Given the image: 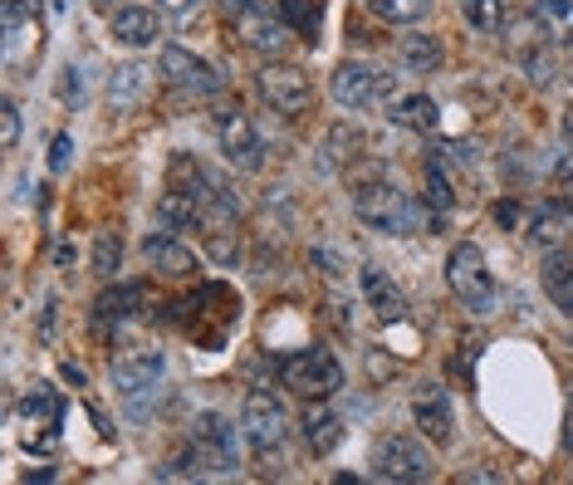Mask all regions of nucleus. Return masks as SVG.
<instances>
[{
    "mask_svg": "<svg viewBox=\"0 0 573 485\" xmlns=\"http://www.w3.org/2000/svg\"><path fill=\"white\" fill-rule=\"evenodd\" d=\"M353 211L363 226H373L382 235H412L416 216H422V211L408 201V192H398L392 182H363L353 192Z\"/></svg>",
    "mask_w": 573,
    "mask_h": 485,
    "instance_id": "1",
    "label": "nucleus"
},
{
    "mask_svg": "<svg viewBox=\"0 0 573 485\" xmlns=\"http://www.w3.org/2000/svg\"><path fill=\"white\" fill-rule=\"evenodd\" d=\"M446 285L471 314H491L495 310V275H491V265H485L481 245L461 241L456 251L446 255Z\"/></svg>",
    "mask_w": 573,
    "mask_h": 485,
    "instance_id": "2",
    "label": "nucleus"
},
{
    "mask_svg": "<svg viewBox=\"0 0 573 485\" xmlns=\"http://www.w3.org/2000/svg\"><path fill=\"white\" fill-rule=\"evenodd\" d=\"M280 383L290 387V393H300L304 402H314V397L339 393L343 368H339V358H333L329 348H304V353H294V358L280 363Z\"/></svg>",
    "mask_w": 573,
    "mask_h": 485,
    "instance_id": "3",
    "label": "nucleus"
},
{
    "mask_svg": "<svg viewBox=\"0 0 573 485\" xmlns=\"http://www.w3.org/2000/svg\"><path fill=\"white\" fill-rule=\"evenodd\" d=\"M373 476L402 481V485L432 481V456H426V446L412 442V436H382L373 446Z\"/></svg>",
    "mask_w": 573,
    "mask_h": 485,
    "instance_id": "4",
    "label": "nucleus"
},
{
    "mask_svg": "<svg viewBox=\"0 0 573 485\" xmlns=\"http://www.w3.org/2000/svg\"><path fill=\"white\" fill-rule=\"evenodd\" d=\"M241 427H245V436H250V446H255V452H280L284 427H290L284 397H280V393H270V387H255V393L245 397Z\"/></svg>",
    "mask_w": 573,
    "mask_h": 485,
    "instance_id": "5",
    "label": "nucleus"
},
{
    "mask_svg": "<svg viewBox=\"0 0 573 485\" xmlns=\"http://www.w3.org/2000/svg\"><path fill=\"white\" fill-rule=\"evenodd\" d=\"M191 452H197V466L201 471H235V432L231 422L221 417V412H201L197 422H191Z\"/></svg>",
    "mask_w": 573,
    "mask_h": 485,
    "instance_id": "6",
    "label": "nucleus"
},
{
    "mask_svg": "<svg viewBox=\"0 0 573 485\" xmlns=\"http://www.w3.org/2000/svg\"><path fill=\"white\" fill-rule=\"evenodd\" d=\"M255 84H260V93H265L270 109L284 113V118H300L309 103H314V84H309V74L294 69V64H265Z\"/></svg>",
    "mask_w": 573,
    "mask_h": 485,
    "instance_id": "7",
    "label": "nucleus"
},
{
    "mask_svg": "<svg viewBox=\"0 0 573 485\" xmlns=\"http://www.w3.org/2000/svg\"><path fill=\"white\" fill-rule=\"evenodd\" d=\"M217 138H221V152L231 168L241 172H255L260 162H265V143H260L255 123H250V113L241 109H221L217 113Z\"/></svg>",
    "mask_w": 573,
    "mask_h": 485,
    "instance_id": "8",
    "label": "nucleus"
},
{
    "mask_svg": "<svg viewBox=\"0 0 573 485\" xmlns=\"http://www.w3.org/2000/svg\"><path fill=\"white\" fill-rule=\"evenodd\" d=\"M158 74H162L172 89H182V93H217V89H221L217 69H211L207 59H197L191 50H182V44H167Z\"/></svg>",
    "mask_w": 573,
    "mask_h": 485,
    "instance_id": "9",
    "label": "nucleus"
},
{
    "mask_svg": "<svg viewBox=\"0 0 573 485\" xmlns=\"http://www.w3.org/2000/svg\"><path fill=\"white\" fill-rule=\"evenodd\" d=\"M235 34H241L245 50L255 54H280L284 44H290V20L284 16H270L265 6H250L235 16Z\"/></svg>",
    "mask_w": 573,
    "mask_h": 485,
    "instance_id": "10",
    "label": "nucleus"
},
{
    "mask_svg": "<svg viewBox=\"0 0 573 485\" xmlns=\"http://www.w3.org/2000/svg\"><path fill=\"white\" fill-rule=\"evenodd\" d=\"M412 417H416V427L432 436L436 446H446L451 432H456V412H451V397H446V387H441V383H422V387H416Z\"/></svg>",
    "mask_w": 573,
    "mask_h": 485,
    "instance_id": "11",
    "label": "nucleus"
},
{
    "mask_svg": "<svg viewBox=\"0 0 573 485\" xmlns=\"http://www.w3.org/2000/svg\"><path fill=\"white\" fill-rule=\"evenodd\" d=\"M162 377V348H123L113 358V387L118 393H142V387H152Z\"/></svg>",
    "mask_w": 573,
    "mask_h": 485,
    "instance_id": "12",
    "label": "nucleus"
},
{
    "mask_svg": "<svg viewBox=\"0 0 573 485\" xmlns=\"http://www.w3.org/2000/svg\"><path fill=\"white\" fill-rule=\"evenodd\" d=\"M329 93L339 109H368V103H378V74L368 64H358V59H349V64L333 69Z\"/></svg>",
    "mask_w": 573,
    "mask_h": 485,
    "instance_id": "13",
    "label": "nucleus"
},
{
    "mask_svg": "<svg viewBox=\"0 0 573 485\" xmlns=\"http://www.w3.org/2000/svg\"><path fill=\"white\" fill-rule=\"evenodd\" d=\"M300 436H304V452H309V456H329L333 446L343 442L339 412H333L324 397H314V402L304 407V417H300Z\"/></svg>",
    "mask_w": 573,
    "mask_h": 485,
    "instance_id": "14",
    "label": "nucleus"
},
{
    "mask_svg": "<svg viewBox=\"0 0 573 485\" xmlns=\"http://www.w3.org/2000/svg\"><path fill=\"white\" fill-rule=\"evenodd\" d=\"M152 93V69L148 64H118L109 74V109L113 113H133L148 103Z\"/></svg>",
    "mask_w": 573,
    "mask_h": 485,
    "instance_id": "15",
    "label": "nucleus"
},
{
    "mask_svg": "<svg viewBox=\"0 0 573 485\" xmlns=\"http://www.w3.org/2000/svg\"><path fill=\"white\" fill-rule=\"evenodd\" d=\"M142 251H148V265L158 270V275L167 280H187V275H197V255H191V245H182L177 235H148L142 241Z\"/></svg>",
    "mask_w": 573,
    "mask_h": 485,
    "instance_id": "16",
    "label": "nucleus"
},
{
    "mask_svg": "<svg viewBox=\"0 0 573 485\" xmlns=\"http://www.w3.org/2000/svg\"><path fill=\"white\" fill-rule=\"evenodd\" d=\"M363 294H368V304H373V314L382 319V324H402V319H408V300H402V290L392 285L378 265L363 270Z\"/></svg>",
    "mask_w": 573,
    "mask_h": 485,
    "instance_id": "17",
    "label": "nucleus"
},
{
    "mask_svg": "<svg viewBox=\"0 0 573 485\" xmlns=\"http://www.w3.org/2000/svg\"><path fill=\"white\" fill-rule=\"evenodd\" d=\"M530 235L540 245H564V241H573V196H559V201H549V206L534 211Z\"/></svg>",
    "mask_w": 573,
    "mask_h": 485,
    "instance_id": "18",
    "label": "nucleus"
},
{
    "mask_svg": "<svg viewBox=\"0 0 573 485\" xmlns=\"http://www.w3.org/2000/svg\"><path fill=\"white\" fill-rule=\"evenodd\" d=\"M201 201L197 192H187V186H167V192L158 196V226L162 231H182V226H191V221L201 216Z\"/></svg>",
    "mask_w": 573,
    "mask_h": 485,
    "instance_id": "19",
    "label": "nucleus"
},
{
    "mask_svg": "<svg viewBox=\"0 0 573 485\" xmlns=\"http://www.w3.org/2000/svg\"><path fill=\"white\" fill-rule=\"evenodd\" d=\"M544 294L559 314H573V251L544 255Z\"/></svg>",
    "mask_w": 573,
    "mask_h": 485,
    "instance_id": "20",
    "label": "nucleus"
},
{
    "mask_svg": "<svg viewBox=\"0 0 573 485\" xmlns=\"http://www.w3.org/2000/svg\"><path fill=\"white\" fill-rule=\"evenodd\" d=\"M113 40H123L128 50H142V44L158 40V16L148 6H128L113 16Z\"/></svg>",
    "mask_w": 573,
    "mask_h": 485,
    "instance_id": "21",
    "label": "nucleus"
},
{
    "mask_svg": "<svg viewBox=\"0 0 573 485\" xmlns=\"http://www.w3.org/2000/svg\"><path fill=\"white\" fill-rule=\"evenodd\" d=\"M20 417H26V427H59V417H64V402L50 383H34L26 397H20Z\"/></svg>",
    "mask_w": 573,
    "mask_h": 485,
    "instance_id": "22",
    "label": "nucleus"
},
{
    "mask_svg": "<svg viewBox=\"0 0 573 485\" xmlns=\"http://www.w3.org/2000/svg\"><path fill=\"white\" fill-rule=\"evenodd\" d=\"M358 152H363V133L349 128V123H333L329 138H324V158H319V162H324L329 172H339V168H349Z\"/></svg>",
    "mask_w": 573,
    "mask_h": 485,
    "instance_id": "23",
    "label": "nucleus"
},
{
    "mask_svg": "<svg viewBox=\"0 0 573 485\" xmlns=\"http://www.w3.org/2000/svg\"><path fill=\"white\" fill-rule=\"evenodd\" d=\"M441 59H446V50H441L436 34H408V40H402V64H408L412 74H436Z\"/></svg>",
    "mask_w": 573,
    "mask_h": 485,
    "instance_id": "24",
    "label": "nucleus"
},
{
    "mask_svg": "<svg viewBox=\"0 0 573 485\" xmlns=\"http://www.w3.org/2000/svg\"><path fill=\"white\" fill-rule=\"evenodd\" d=\"M142 300H148V290H142V285H113V290H103V294H99L93 314H99V324H109V319L118 324V319H128Z\"/></svg>",
    "mask_w": 573,
    "mask_h": 485,
    "instance_id": "25",
    "label": "nucleus"
},
{
    "mask_svg": "<svg viewBox=\"0 0 573 485\" xmlns=\"http://www.w3.org/2000/svg\"><path fill=\"white\" fill-rule=\"evenodd\" d=\"M392 118H398L402 128H412V133H432L441 123V109H436V99H426V93H412V99H398Z\"/></svg>",
    "mask_w": 573,
    "mask_h": 485,
    "instance_id": "26",
    "label": "nucleus"
},
{
    "mask_svg": "<svg viewBox=\"0 0 573 485\" xmlns=\"http://www.w3.org/2000/svg\"><path fill=\"white\" fill-rule=\"evenodd\" d=\"M274 10H280V16L290 20V30H300L304 40H314L319 26H324V0H274Z\"/></svg>",
    "mask_w": 573,
    "mask_h": 485,
    "instance_id": "27",
    "label": "nucleus"
},
{
    "mask_svg": "<svg viewBox=\"0 0 573 485\" xmlns=\"http://www.w3.org/2000/svg\"><path fill=\"white\" fill-rule=\"evenodd\" d=\"M118 265H123V241H118V231H99V241H93V275L113 280Z\"/></svg>",
    "mask_w": 573,
    "mask_h": 485,
    "instance_id": "28",
    "label": "nucleus"
},
{
    "mask_svg": "<svg viewBox=\"0 0 573 485\" xmlns=\"http://www.w3.org/2000/svg\"><path fill=\"white\" fill-rule=\"evenodd\" d=\"M368 6H373L382 20H392V26H416V20L432 10V0H368Z\"/></svg>",
    "mask_w": 573,
    "mask_h": 485,
    "instance_id": "29",
    "label": "nucleus"
},
{
    "mask_svg": "<svg viewBox=\"0 0 573 485\" xmlns=\"http://www.w3.org/2000/svg\"><path fill=\"white\" fill-rule=\"evenodd\" d=\"M426 201H432L436 211L456 206V192H451V176H446V168H441V158L426 162Z\"/></svg>",
    "mask_w": 573,
    "mask_h": 485,
    "instance_id": "30",
    "label": "nucleus"
},
{
    "mask_svg": "<svg viewBox=\"0 0 573 485\" xmlns=\"http://www.w3.org/2000/svg\"><path fill=\"white\" fill-rule=\"evenodd\" d=\"M465 20L481 34H495L505 26V6H500V0H465Z\"/></svg>",
    "mask_w": 573,
    "mask_h": 485,
    "instance_id": "31",
    "label": "nucleus"
},
{
    "mask_svg": "<svg viewBox=\"0 0 573 485\" xmlns=\"http://www.w3.org/2000/svg\"><path fill=\"white\" fill-rule=\"evenodd\" d=\"M207 251L217 265H235V255H241V245H235V235H225V231H207Z\"/></svg>",
    "mask_w": 573,
    "mask_h": 485,
    "instance_id": "32",
    "label": "nucleus"
},
{
    "mask_svg": "<svg viewBox=\"0 0 573 485\" xmlns=\"http://www.w3.org/2000/svg\"><path fill=\"white\" fill-rule=\"evenodd\" d=\"M20 143V109H16V99H6L0 103V148H16Z\"/></svg>",
    "mask_w": 573,
    "mask_h": 485,
    "instance_id": "33",
    "label": "nucleus"
},
{
    "mask_svg": "<svg viewBox=\"0 0 573 485\" xmlns=\"http://www.w3.org/2000/svg\"><path fill=\"white\" fill-rule=\"evenodd\" d=\"M69 162H74V138L59 133L50 143V172H69Z\"/></svg>",
    "mask_w": 573,
    "mask_h": 485,
    "instance_id": "34",
    "label": "nucleus"
},
{
    "mask_svg": "<svg viewBox=\"0 0 573 485\" xmlns=\"http://www.w3.org/2000/svg\"><path fill=\"white\" fill-rule=\"evenodd\" d=\"M59 99L74 103V109H79V99H83V74H79L74 64H69V69H64V79H59Z\"/></svg>",
    "mask_w": 573,
    "mask_h": 485,
    "instance_id": "35",
    "label": "nucleus"
},
{
    "mask_svg": "<svg viewBox=\"0 0 573 485\" xmlns=\"http://www.w3.org/2000/svg\"><path fill=\"white\" fill-rule=\"evenodd\" d=\"M368 377H373V383H388V377H398V363L382 358L378 348H368Z\"/></svg>",
    "mask_w": 573,
    "mask_h": 485,
    "instance_id": "36",
    "label": "nucleus"
},
{
    "mask_svg": "<svg viewBox=\"0 0 573 485\" xmlns=\"http://www.w3.org/2000/svg\"><path fill=\"white\" fill-rule=\"evenodd\" d=\"M197 6H201V0H162V10H167V16H177V20H191V16H197Z\"/></svg>",
    "mask_w": 573,
    "mask_h": 485,
    "instance_id": "37",
    "label": "nucleus"
},
{
    "mask_svg": "<svg viewBox=\"0 0 573 485\" xmlns=\"http://www.w3.org/2000/svg\"><path fill=\"white\" fill-rule=\"evenodd\" d=\"M495 221H500V226H520V206H515V201H500Z\"/></svg>",
    "mask_w": 573,
    "mask_h": 485,
    "instance_id": "38",
    "label": "nucleus"
},
{
    "mask_svg": "<svg viewBox=\"0 0 573 485\" xmlns=\"http://www.w3.org/2000/svg\"><path fill=\"white\" fill-rule=\"evenodd\" d=\"M554 182L564 186V192L573 186V152H569V158H559V168H554Z\"/></svg>",
    "mask_w": 573,
    "mask_h": 485,
    "instance_id": "39",
    "label": "nucleus"
},
{
    "mask_svg": "<svg viewBox=\"0 0 573 485\" xmlns=\"http://www.w3.org/2000/svg\"><path fill=\"white\" fill-rule=\"evenodd\" d=\"M573 0H540V16H569Z\"/></svg>",
    "mask_w": 573,
    "mask_h": 485,
    "instance_id": "40",
    "label": "nucleus"
},
{
    "mask_svg": "<svg viewBox=\"0 0 573 485\" xmlns=\"http://www.w3.org/2000/svg\"><path fill=\"white\" fill-rule=\"evenodd\" d=\"M54 265H59V270L74 265V245H59V251H54Z\"/></svg>",
    "mask_w": 573,
    "mask_h": 485,
    "instance_id": "41",
    "label": "nucleus"
},
{
    "mask_svg": "<svg viewBox=\"0 0 573 485\" xmlns=\"http://www.w3.org/2000/svg\"><path fill=\"white\" fill-rule=\"evenodd\" d=\"M564 452L573 456V402H569V412H564Z\"/></svg>",
    "mask_w": 573,
    "mask_h": 485,
    "instance_id": "42",
    "label": "nucleus"
},
{
    "mask_svg": "<svg viewBox=\"0 0 573 485\" xmlns=\"http://www.w3.org/2000/svg\"><path fill=\"white\" fill-rule=\"evenodd\" d=\"M64 383H74V387H83L89 377H83V368H74V363H64Z\"/></svg>",
    "mask_w": 573,
    "mask_h": 485,
    "instance_id": "43",
    "label": "nucleus"
},
{
    "mask_svg": "<svg viewBox=\"0 0 573 485\" xmlns=\"http://www.w3.org/2000/svg\"><path fill=\"white\" fill-rule=\"evenodd\" d=\"M221 6L231 10V20H235V16H241V10H250V6H255V0H221Z\"/></svg>",
    "mask_w": 573,
    "mask_h": 485,
    "instance_id": "44",
    "label": "nucleus"
},
{
    "mask_svg": "<svg viewBox=\"0 0 573 485\" xmlns=\"http://www.w3.org/2000/svg\"><path fill=\"white\" fill-rule=\"evenodd\" d=\"M465 481H505L500 471H465Z\"/></svg>",
    "mask_w": 573,
    "mask_h": 485,
    "instance_id": "45",
    "label": "nucleus"
},
{
    "mask_svg": "<svg viewBox=\"0 0 573 485\" xmlns=\"http://www.w3.org/2000/svg\"><path fill=\"white\" fill-rule=\"evenodd\" d=\"M564 138H569V143H573V109L564 113Z\"/></svg>",
    "mask_w": 573,
    "mask_h": 485,
    "instance_id": "46",
    "label": "nucleus"
},
{
    "mask_svg": "<svg viewBox=\"0 0 573 485\" xmlns=\"http://www.w3.org/2000/svg\"><path fill=\"white\" fill-rule=\"evenodd\" d=\"M99 10H113V0H99Z\"/></svg>",
    "mask_w": 573,
    "mask_h": 485,
    "instance_id": "47",
    "label": "nucleus"
}]
</instances>
